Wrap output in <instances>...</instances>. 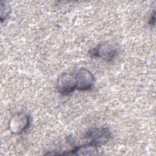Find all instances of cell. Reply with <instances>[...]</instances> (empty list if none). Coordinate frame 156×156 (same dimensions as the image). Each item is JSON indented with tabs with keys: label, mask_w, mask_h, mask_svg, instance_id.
<instances>
[{
	"label": "cell",
	"mask_w": 156,
	"mask_h": 156,
	"mask_svg": "<svg viewBox=\"0 0 156 156\" xmlns=\"http://www.w3.org/2000/svg\"><path fill=\"white\" fill-rule=\"evenodd\" d=\"M89 54L91 57L110 61L118 55V49L116 46L112 44L102 43L91 49Z\"/></svg>",
	"instance_id": "obj_1"
},
{
	"label": "cell",
	"mask_w": 156,
	"mask_h": 156,
	"mask_svg": "<svg viewBox=\"0 0 156 156\" xmlns=\"http://www.w3.org/2000/svg\"><path fill=\"white\" fill-rule=\"evenodd\" d=\"M112 136L111 132L107 127L93 128L87 132L85 138L90 139L91 144L99 147L108 142Z\"/></svg>",
	"instance_id": "obj_2"
},
{
	"label": "cell",
	"mask_w": 156,
	"mask_h": 156,
	"mask_svg": "<svg viewBox=\"0 0 156 156\" xmlns=\"http://www.w3.org/2000/svg\"><path fill=\"white\" fill-rule=\"evenodd\" d=\"M74 75L76 81V90L87 91L93 87L95 78L88 69L80 68Z\"/></svg>",
	"instance_id": "obj_3"
},
{
	"label": "cell",
	"mask_w": 156,
	"mask_h": 156,
	"mask_svg": "<svg viewBox=\"0 0 156 156\" xmlns=\"http://www.w3.org/2000/svg\"><path fill=\"white\" fill-rule=\"evenodd\" d=\"M58 91L63 95H68L76 90V81L74 75L64 73L58 79L57 83Z\"/></svg>",
	"instance_id": "obj_4"
},
{
	"label": "cell",
	"mask_w": 156,
	"mask_h": 156,
	"mask_svg": "<svg viewBox=\"0 0 156 156\" xmlns=\"http://www.w3.org/2000/svg\"><path fill=\"white\" fill-rule=\"evenodd\" d=\"M9 127L12 132L21 133L29 127L30 122V116L28 115H15L10 121Z\"/></svg>",
	"instance_id": "obj_5"
},
{
	"label": "cell",
	"mask_w": 156,
	"mask_h": 156,
	"mask_svg": "<svg viewBox=\"0 0 156 156\" xmlns=\"http://www.w3.org/2000/svg\"><path fill=\"white\" fill-rule=\"evenodd\" d=\"M65 155H98V147L94 145L88 143L86 144L74 147L73 149L65 153Z\"/></svg>",
	"instance_id": "obj_6"
},
{
	"label": "cell",
	"mask_w": 156,
	"mask_h": 156,
	"mask_svg": "<svg viewBox=\"0 0 156 156\" xmlns=\"http://www.w3.org/2000/svg\"><path fill=\"white\" fill-rule=\"evenodd\" d=\"M1 21L5 20L10 13V6L7 2L1 1Z\"/></svg>",
	"instance_id": "obj_7"
},
{
	"label": "cell",
	"mask_w": 156,
	"mask_h": 156,
	"mask_svg": "<svg viewBox=\"0 0 156 156\" xmlns=\"http://www.w3.org/2000/svg\"><path fill=\"white\" fill-rule=\"evenodd\" d=\"M150 25L154 26L155 24V12L154 11V13L151 15L149 21Z\"/></svg>",
	"instance_id": "obj_8"
}]
</instances>
